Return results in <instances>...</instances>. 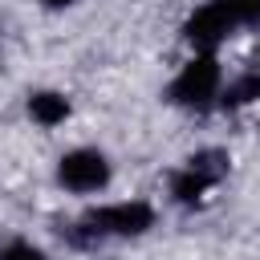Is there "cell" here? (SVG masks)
Instances as JSON below:
<instances>
[{
	"instance_id": "6da1fadb",
	"label": "cell",
	"mask_w": 260,
	"mask_h": 260,
	"mask_svg": "<svg viewBox=\"0 0 260 260\" xmlns=\"http://www.w3.org/2000/svg\"><path fill=\"white\" fill-rule=\"evenodd\" d=\"M215 89H219V61L211 53H203V57L183 65V73L171 85V98L179 106H207L215 98Z\"/></svg>"
},
{
	"instance_id": "7a4b0ae2",
	"label": "cell",
	"mask_w": 260,
	"mask_h": 260,
	"mask_svg": "<svg viewBox=\"0 0 260 260\" xmlns=\"http://www.w3.org/2000/svg\"><path fill=\"white\" fill-rule=\"evenodd\" d=\"M150 223H154L150 203H114V207L85 215L89 236H142Z\"/></svg>"
},
{
	"instance_id": "3957f363",
	"label": "cell",
	"mask_w": 260,
	"mask_h": 260,
	"mask_svg": "<svg viewBox=\"0 0 260 260\" xmlns=\"http://www.w3.org/2000/svg\"><path fill=\"white\" fill-rule=\"evenodd\" d=\"M57 179H61V187L81 191V195L102 191L110 183V162H106L102 150H69L61 158V167H57Z\"/></svg>"
},
{
	"instance_id": "277c9868",
	"label": "cell",
	"mask_w": 260,
	"mask_h": 260,
	"mask_svg": "<svg viewBox=\"0 0 260 260\" xmlns=\"http://www.w3.org/2000/svg\"><path fill=\"white\" fill-rule=\"evenodd\" d=\"M232 28H236V20L223 12V4H219V0H211V4H203V8H195V12L187 16L183 37H187L195 49L211 53L219 41H228V32H232Z\"/></svg>"
},
{
	"instance_id": "5b68a950",
	"label": "cell",
	"mask_w": 260,
	"mask_h": 260,
	"mask_svg": "<svg viewBox=\"0 0 260 260\" xmlns=\"http://www.w3.org/2000/svg\"><path fill=\"white\" fill-rule=\"evenodd\" d=\"M28 114H32V122H41V126H57V122L69 118V102H65L61 93H53V89H41V93L28 98Z\"/></svg>"
},
{
	"instance_id": "8992f818",
	"label": "cell",
	"mask_w": 260,
	"mask_h": 260,
	"mask_svg": "<svg viewBox=\"0 0 260 260\" xmlns=\"http://www.w3.org/2000/svg\"><path fill=\"white\" fill-rule=\"evenodd\" d=\"M187 171H191V175H199V179L211 187V183H219V179L228 175V154H223V150H215V146L195 150V154L187 158Z\"/></svg>"
},
{
	"instance_id": "52a82bcc",
	"label": "cell",
	"mask_w": 260,
	"mask_h": 260,
	"mask_svg": "<svg viewBox=\"0 0 260 260\" xmlns=\"http://www.w3.org/2000/svg\"><path fill=\"white\" fill-rule=\"evenodd\" d=\"M203 191H207V183H203L199 175H191V171H179V175L171 179V195H175L179 203H199Z\"/></svg>"
},
{
	"instance_id": "ba28073f",
	"label": "cell",
	"mask_w": 260,
	"mask_h": 260,
	"mask_svg": "<svg viewBox=\"0 0 260 260\" xmlns=\"http://www.w3.org/2000/svg\"><path fill=\"white\" fill-rule=\"evenodd\" d=\"M260 98V73H248V77H240L236 85H228V93H223V106H248V102H256Z\"/></svg>"
},
{
	"instance_id": "9c48e42d",
	"label": "cell",
	"mask_w": 260,
	"mask_h": 260,
	"mask_svg": "<svg viewBox=\"0 0 260 260\" xmlns=\"http://www.w3.org/2000/svg\"><path fill=\"white\" fill-rule=\"evenodd\" d=\"M219 4H223V12L236 20V28H240V24L260 28V0H219Z\"/></svg>"
},
{
	"instance_id": "30bf717a",
	"label": "cell",
	"mask_w": 260,
	"mask_h": 260,
	"mask_svg": "<svg viewBox=\"0 0 260 260\" xmlns=\"http://www.w3.org/2000/svg\"><path fill=\"white\" fill-rule=\"evenodd\" d=\"M0 260H45V256H41L32 244H20V240H16V244H8V248L0 252Z\"/></svg>"
},
{
	"instance_id": "8fae6325",
	"label": "cell",
	"mask_w": 260,
	"mask_h": 260,
	"mask_svg": "<svg viewBox=\"0 0 260 260\" xmlns=\"http://www.w3.org/2000/svg\"><path fill=\"white\" fill-rule=\"evenodd\" d=\"M45 4H49V8H69L73 0H45Z\"/></svg>"
}]
</instances>
